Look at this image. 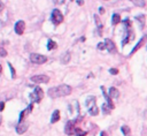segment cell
<instances>
[{
  "label": "cell",
  "mask_w": 147,
  "mask_h": 136,
  "mask_svg": "<svg viewBox=\"0 0 147 136\" xmlns=\"http://www.w3.org/2000/svg\"><path fill=\"white\" fill-rule=\"evenodd\" d=\"M4 109H5V103L4 102H0V112L4 111Z\"/></svg>",
  "instance_id": "cell-30"
},
{
  "label": "cell",
  "mask_w": 147,
  "mask_h": 136,
  "mask_svg": "<svg viewBox=\"0 0 147 136\" xmlns=\"http://www.w3.org/2000/svg\"><path fill=\"white\" fill-rule=\"evenodd\" d=\"M89 113L91 115H98V113H99V109L97 107V105H94L93 107L89 109Z\"/></svg>",
  "instance_id": "cell-19"
},
{
  "label": "cell",
  "mask_w": 147,
  "mask_h": 136,
  "mask_svg": "<svg viewBox=\"0 0 147 136\" xmlns=\"http://www.w3.org/2000/svg\"><path fill=\"white\" fill-rule=\"evenodd\" d=\"M31 81L33 83H37V84H40V83H48L49 81V77L47 75H35L31 77Z\"/></svg>",
  "instance_id": "cell-5"
},
{
  "label": "cell",
  "mask_w": 147,
  "mask_h": 136,
  "mask_svg": "<svg viewBox=\"0 0 147 136\" xmlns=\"http://www.w3.org/2000/svg\"><path fill=\"white\" fill-rule=\"evenodd\" d=\"M120 22H121V17H120V15H118V14H114L113 17H111V23H113L114 26H116V24H118Z\"/></svg>",
  "instance_id": "cell-18"
},
{
  "label": "cell",
  "mask_w": 147,
  "mask_h": 136,
  "mask_svg": "<svg viewBox=\"0 0 147 136\" xmlns=\"http://www.w3.org/2000/svg\"><path fill=\"white\" fill-rule=\"evenodd\" d=\"M54 1H55L56 4H63V1H64V0H54Z\"/></svg>",
  "instance_id": "cell-33"
},
{
  "label": "cell",
  "mask_w": 147,
  "mask_h": 136,
  "mask_svg": "<svg viewBox=\"0 0 147 136\" xmlns=\"http://www.w3.org/2000/svg\"><path fill=\"white\" fill-rule=\"evenodd\" d=\"M28 127H29V125H28V122H18V125L16 126V133L17 134H24L26 130H28Z\"/></svg>",
  "instance_id": "cell-8"
},
{
  "label": "cell",
  "mask_w": 147,
  "mask_h": 136,
  "mask_svg": "<svg viewBox=\"0 0 147 136\" xmlns=\"http://www.w3.org/2000/svg\"><path fill=\"white\" fill-rule=\"evenodd\" d=\"M86 106H87V109H91V107H93L95 105V97H93V96H91V97H89L87 99H86Z\"/></svg>",
  "instance_id": "cell-15"
},
{
  "label": "cell",
  "mask_w": 147,
  "mask_h": 136,
  "mask_svg": "<svg viewBox=\"0 0 147 136\" xmlns=\"http://www.w3.org/2000/svg\"><path fill=\"white\" fill-rule=\"evenodd\" d=\"M75 134H76V136H86L87 135V133H86V131H83L80 128H76Z\"/></svg>",
  "instance_id": "cell-22"
},
{
  "label": "cell",
  "mask_w": 147,
  "mask_h": 136,
  "mask_svg": "<svg viewBox=\"0 0 147 136\" xmlns=\"http://www.w3.org/2000/svg\"><path fill=\"white\" fill-rule=\"evenodd\" d=\"M98 48H99V50H104V48H106V44L105 43H99V44H98Z\"/></svg>",
  "instance_id": "cell-29"
},
{
  "label": "cell",
  "mask_w": 147,
  "mask_h": 136,
  "mask_svg": "<svg viewBox=\"0 0 147 136\" xmlns=\"http://www.w3.org/2000/svg\"><path fill=\"white\" fill-rule=\"evenodd\" d=\"M75 130H76V128H75V121L73 120H69L66 126H64V133L67 134V135H74L75 134Z\"/></svg>",
  "instance_id": "cell-6"
},
{
  "label": "cell",
  "mask_w": 147,
  "mask_h": 136,
  "mask_svg": "<svg viewBox=\"0 0 147 136\" xmlns=\"http://www.w3.org/2000/svg\"><path fill=\"white\" fill-rule=\"evenodd\" d=\"M145 41H147V35H145V36L142 37L141 39H140V41H139V42H138V44H137L136 46L133 47V50H132L131 52H130V55H132V54H133V53H136L137 51H138V50H139V48H140V47L142 46V44H144V43H145Z\"/></svg>",
  "instance_id": "cell-10"
},
{
  "label": "cell",
  "mask_w": 147,
  "mask_h": 136,
  "mask_svg": "<svg viewBox=\"0 0 147 136\" xmlns=\"http://www.w3.org/2000/svg\"><path fill=\"white\" fill-rule=\"evenodd\" d=\"M99 12H100V13H101V14H102V13H104V12H105V9H104V8H102V7H100V8H99Z\"/></svg>",
  "instance_id": "cell-35"
},
{
  "label": "cell",
  "mask_w": 147,
  "mask_h": 136,
  "mask_svg": "<svg viewBox=\"0 0 147 136\" xmlns=\"http://www.w3.org/2000/svg\"><path fill=\"white\" fill-rule=\"evenodd\" d=\"M77 4H78V5H83V4H84V1H82V0H77Z\"/></svg>",
  "instance_id": "cell-34"
},
{
  "label": "cell",
  "mask_w": 147,
  "mask_h": 136,
  "mask_svg": "<svg viewBox=\"0 0 147 136\" xmlns=\"http://www.w3.org/2000/svg\"><path fill=\"white\" fill-rule=\"evenodd\" d=\"M101 91H102V94H104V97H105L106 102H107V105H108V106L110 107V110H113V109H114V104H113V102H111V98H110V96L106 94L105 88H104V87H101Z\"/></svg>",
  "instance_id": "cell-12"
},
{
  "label": "cell",
  "mask_w": 147,
  "mask_h": 136,
  "mask_svg": "<svg viewBox=\"0 0 147 136\" xmlns=\"http://www.w3.org/2000/svg\"><path fill=\"white\" fill-rule=\"evenodd\" d=\"M121 130L125 136H129V134H130V128H129V126H122Z\"/></svg>",
  "instance_id": "cell-21"
},
{
  "label": "cell",
  "mask_w": 147,
  "mask_h": 136,
  "mask_svg": "<svg viewBox=\"0 0 147 136\" xmlns=\"http://www.w3.org/2000/svg\"><path fill=\"white\" fill-rule=\"evenodd\" d=\"M58 47V44L54 42V41H52V39H49L47 42V50L48 51H52V50H55Z\"/></svg>",
  "instance_id": "cell-16"
},
{
  "label": "cell",
  "mask_w": 147,
  "mask_h": 136,
  "mask_svg": "<svg viewBox=\"0 0 147 136\" xmlns=\"http://www.w3.org/2000/svg\"><path fill=\"white\" fill-rule=\"evenodd\" d=\"M70 58H71V55H70L69 52L64 53L62 57H61V63H68L70 61Z\"/></svg>",
  "instance_id": "cell-17"
},
{
  "label": "cell",
  "mask_w": 147,
  "mask_h": 136,
  "mask_svg": "<svg viewBox=\"0 0 147 136\" xmlns=\"http://www.w3.org/2000/svg\"><path fill=\"white\" fill-rule=\"evenodd\" d=\"M105 44H106V50H108L109 53H116V46L113 41L110 39H106L105 41Z\"/></svg>",
  "instance_id": "cell-9"
},
{
  "label": "cell",
  "mask_w": 147,
  "mask_h": 136,
  "mask_svg": "<svg viewBox=\"0 0 147 136\" xmlns=\"http://www.w3.org/2000/svg\"><path fill=\"white\" fill-rule=\"evenodd\" d=\"M60 120V111L59 110H55L53 112L52 114V118H51V122L52 123H55V122H58Z\"/></svg>",
  "instance_id": "cell-14"
},
{
  "label": "cell",
  "mask_w": 147,
  "mask_h": 136,
  "mask_svg": "<svg viewBox=\"0 0 147 136\" xmlns=\"http://www.w3.org/2000/svg\"><path fill=\"white\" fill-rule=\"evenodd\" d=\"M24 29H25V22L20 20L15 23V32L17 35H22L24 32Z\"/></svg>",
  "instance_id": "cell-7"
},
{
  "label": "cell",
  "mask_w": 147,
  "mask_h": 136,
  "mask_svg": "<svg viewBox=\"0 0 147 136\" xmlns=\"http://www.w3.org/2000/svg\"><path fill=\"white\" fill-rule=\"evenodd\" d=\"M109 73L113 74V75H116V74H118V69H116V68H110Z\"/></svg>",
  "instance_id": "cell-28"
},
{
  "label": "cell",
  "mask_w": 147,
  "mask_h": 136,
  "mask_svg": "<svg viewBox=\"0 0 147 136\" xmlns=\"http://www.w3.org/2000/svg\"><path fill=\"white\" fill-rule=\"evenodd\" d=\"M132 39H135V34H133L130 29H129V30H128V34H126V37L123 39V42H122V46L126 45V44L130 42V41H132Z\"/></svg>",
  "instance_id": "cell-11"
},
{
  "label": "cell",
  "mask_w": 147,
  "mask_h": 136,
  "mask_svg": "<svg viewBox=\"0 0 147 136\" xmlns=\"http://www.w3.org/2000/svg\"><path fill=\"white\" fill-rule=\"evenodd\" d=\"M30 61L32 63H36V65H43L47 61V58L43 54H39V53H31L30 54Z\"/></svg>",
  "instance_id": "cell-3"
},
{
  "label": "cell",
  "mask_w": 147,
  "mask_h": 136,
  "mask_svg": "<svg viewBox=\"0 0 147 136\" xmlns=\"http://www.w3.org/2000/svg\"><path fill=\"white\" fill-rule=\"evenodd\" d=\"M43 97H44V91L39 87H36L33 92L30 94V99H31L32 103H39L43 99Z\"/></svg>",
  "instance_id": "cell-2"
},
{
  "label": "cell",
  "mask_w": 147,
  "mask_h": 136,
  "mask_svg": "<svg viewBox=\"0 0 147 136\" xmlns=\"http://www.w3.org/2000/svg\"><path fill=\"white\" fill-rule=\"evenodd\" d=\"M102 112H104V114H109L110 107L107 104H104L102 105Z\"/></svg>",
  "instance_id": "cell-24"
},
{
  "label": "cell",
  "mask_w": 147,
  "mask_h": 136,
  "mask_svg": "<svg viewBox=\"0 0 147 136\" xmlns=\"http://www.w3.org/2000/svg\"><path fill=\"white\" fill-rule=\"evenodd\" d=\"M1 121H2V118L0 116V125H1Z\"/></svg>",
  "instance_id": "cell-38"
},
{
  "label": "cell",
  "mask_w": 147,
  "mask_h": 136,
  "mask_svg": "<svg viewBox=\"0 0 147 136\" xmlns=\"http://www.w3.org/2000/svg\"><path fill=\"white\" fill-rule=\"evenodd\" d=\"M7 55V51L4 47H0V57H6Z\"/></svg>",
  "instance_id": "cell-27"
},
{
  "label": "cell",
  "mask_w": 147,
  "mask_h": 136,
  "mask_svg": "<svg viewBox=\"0 0 147 136\" xmlns=\"http://www.w3.org/2000/svg\"><path fill=\"white\" fill-rule=\"evenodd\" d=\"M131 1L135 5L138 6V7H144L145 6V1L144 0H131Z\"/></svg>",
  "instance_id": "cell-23"
},
{
  "label": "cell",
  "mask_w": 147,
  "mask_h": 136,
  "mask_svg": "<svg viewBox=\"0 0 147 136\" xmlns=\"http://www.w3.org/2000/svg\"><path fill=\"white\" fill-rule=\"evenodd\" d=\"M1 70H2V67H1V66H0V73H1Z\"/></svg>",
  "instance_id": "cell-39"
},
{
  "label": "cell",
  "mask_w": 147,
  "mask_h": 136,
  "mask_svg": "<svg viewBox=\"0 0 147 136\" xmlns=\"http://www.w3.org/2000/svg\"><path fill=\"white\" fill-rule=\"evenodd\" d=\"M100 136H106V133H105V131H101V134H100Z\"/></svg>",
  "instance_id": "cell-37"
},
{
  "label": "cell",
  "mask_w": 147,
  "mask_h": 136,
  "mask_svg": "<svg viewBox=\"0 0 147 136\" xmlns=\"http://www.w3.org/2000/svg\"><path fill=\"white\" fill-rule=\"evenodd\" d=\"M51 20H52V22L54 24H60V23L63 22V14L59 9H53Z\"/></svg>",
  "instance_id": "cell-4"
},
{
  "label": "cell",
  "mask_w": 147,
  "mask_h": 136,
  "mask_svg": "<svg viewBox=\"0 0 147 136\" xmlns=\"http://www.w3.org/2000/svg\"><path fill=\"white\" fill-rule=\"evenodd\" d=\"M136 20H137V21H139L140 28H141V27H144V24H145V16H144V15H138V16H136Z\"/></svg>",
  "instance_id": "cell-20"
},
{
  "label": "cell",
  "mask_w": 147,
  "mask_h": 136,
  "mask_svg": "<svg viewBox=\"0 0 147 136\" xmlns=\"http://www.w3.org/2000/svg\"><path fill=\"white\" fill-rule=\"evenodd\" d=\"M8 66H9V68H11V72H12V79H15L16 74H15V69L13 68V66H12V63L8 62Z\"/></svg>",
  "instance_id": "cell-26"
},
{
  "label": "cell",
  "mask_w": 147,
  "mask_h": 136,
  "mask_svg": "<svg viewBox=\"0 0 147 136\" xmlns=\"http://www.w3.org/2000/svg\"><path fill=\"white\" fill-rule=\"evenodd\" d=\"M123 23H124L126 27H130V26H131V23H130V20H128V19H126V20L123 22Z\"/></svg>",
  "instance_id": "cell-31"
},
{
  "label": "cell",
  "mask_w": 147,
  "mask_h": 136,
  "mask_svg": "<svg viewBox=\"0 0 147 136\" xmlns=\"http://www.w3.org/2000/svg\"><path fill=\"white\" fill-rule=\"evenodd\" d=\"M144 116H145V119H147V111L144 112Z\"/></svg>",
  "instance_id": "cell-36"
},
{
  "label": "cell",
  "mask_w": 147,
  "mask_h": 136,
  "mask_svg": "<svg viewBox=\"0 0 147 136\" xmlns=\"http://www.w3.org/2000/svg\"><path fill=\"white\" fill-rule=\"evenodd\" d=\"M109 96H110V98L116 99V98L120 97V91L116 89V88H110L109 89Z\"/></svg>",
  "instance_id": "cell-13"
},
{
  "label": "cell",
  "mask_w": 147,
  "mask_h": 136,
  "mask_svg": "<svg viewBox=\"0 0 147 136\" xmlns=\"http://www.w3.org/2000/svg\"><path fill=\"white\" fill-rule=\"evenodd\" d=\"M71 87H69L67 84H61L59 87H54L48 89L47 95L51 98H59V97H64V96H69L71 94Z\"/></svg>",
  "instance_id": "cell-1"
},
{
  "label": "cell",
  "mask_w": 147,
  "mask_h": 136,
  "mask_svg": "<svg viewBox=\"0 0 147 136\" xmlns=\"http://www.w3.org/2000/svg\"><path fill=\"white\" fill-rule=\"evenodd\" d=\"M4 7H5V6H4V4H2V2L0 1V12L2 11V9H4Z\"/></svg>",
  "instance_id": "cell-32"
},
{
  "label": "cell",
  "mask_w": 147,
  "mask_h": 136,
  "mask_svg": "<svg viewBox=\"0 0 147 136\" xmlns=\"http://www.w3.org/2000/svg\"><path fill=\"white\" fill-rule=\"evenodd\" d=\"M94 20H95V23H97L98 28H99V30H100V29H102V23H101V21H100L99 16H98V15H94Z\"/></svg>",
  "instance_id": "cell-25"
}]
</instances>
